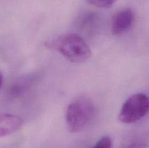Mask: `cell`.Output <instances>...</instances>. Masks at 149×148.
Returning a JSON list of instances; mask_svg holds the SVG:
<instances>
[{
	"mask_svg": "<svg viewBox=\"0 0 149 148\" xmlns=\"http://www.w3.org/2000/svg\"><path fill=\"white\" fill-rule=\"evenodd\" d=\"M23 119L17 115L0 114V137L15 133L23 126Z\"/></svg>",
	"mask_w": 149,
	"mask_h": 148,
	"instance_id": "5",
	"label": "cell"
},
{
	"mask_svg": "<svg viewBox=\"0 0 149 148\" xmlns=\"http://www.w3.org/2000/svg\"><path fill=\"white\" fill-rule=\"evenodd\" d=\"M148 112L149 97L143 93H137L124 102L118 119L122 123L130 124L141 120Z\"/></svg>",
	"mask_w": 149,
	"mask_h": 148,
	"instance_id": "3",
	"label": "cell"
},
{
	"mask_svg": "<svg viewBox=\"0 0 149 148\" xmlns=\"http://www.w3.org/2000/svg\"><path fill=\"white\" fill-rule=\"evenodd\" d=\"M45 46L61 53L71 62H86L92 57V50L89 45L77 33H64L48 40L45 42Z\"/></svg>",
	"mask_w": 149,
	"mask_h": 148,
	"instance_id": "1",
	"label": "cell"
},
{
	"mask_svg": "<svg viewBox=\"0 0 149 148\" xmlns=\"http://www.w3.org/2000/svg\"><path fill=\"white\" fill-rule=\"evenodd\" d=\"M89 4L98 8L107 9L111 7L118 0H86Z\"/></svg>",
	"mask_w": 149,
	"mask_h": 148,
	"instance_id": "6",
	"label": "cell"
},
{
	"mask_svg": "<svg viewBox=\"0 0 149 148\" xmlns=\"http://www.w3.org/2000/svg\"><path fill=\"white\" fill-rule=\"evenodd\" d=\"M135 22V14L131 9H124L117 12L111 20V33L121 36L130 30Z\"/></svg>",
	"mask_w": 149,
	"mask_h": 148,
	"instance_id": "4",
	"label": "cell"
},
{
	"mask_svg": "<svg viewBox=\"0 0 149 148\" xmlns=\"http://www.w3.org/2000/svg\"><path fill=\"white\" fill-rule=\"evenodd\" d=\"M95 107L93 100L87 96L74 99L65 112V123L71 133H77L85 129L93 120Z\"/></svg>",
	"mask_w": 149,
	"mask_h": 148,
	"instance_id": "2",
	"label": "cell"
},
{
	"mask_svg": "<svg viewBox=\"0 0 149 148\" xmlns=\"http://www.w3.org/2000/svg\"><path fill=\"white\" fill-rule=\"evenodd\" d=\"M113 143L112 140L109 136H105L100 138L93 148H112Z\"/></svg>",
	"mask_w": 149,
	"mask_h": 148,
	"instance_id": "7",
	"label": "cell"
},
{
	"mask_svg": "<svg viewBox=\"0 0 149 148\" xmlns=\"http://www.w3.org/2000/svg\"><path fill=\"white\" fill-rule=\"evenodd\" d=\"M2 84H3V75L2 74H1V73L0 72V87L1 86Z\"/></svg>",
	"mask_w": 149,
	"mask_h": 148,
	"instance_id": "8",
	"label": "cell"
}]
</instances>
